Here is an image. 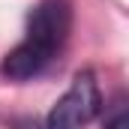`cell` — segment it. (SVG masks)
I'll list each match as a JSON object with an SVG mask.
<instances>
[{"mask_svg":"<svg viewBox=\"0 0 129 129\" xmlns=\"http://www.w3.org/2000/svg\"><path fill=\"white\" fill-rule=\"evenodd\" d=\"M102 108H105V102H102L93 69H81V72H75L69 90L48 111L45 129H84L102 114Z\"/></svg>","mask_w":129,"mask_h":129,"instance_id":"obj_1","label":"cell"},{"mask_svg":"<svg viewBox=\"0 0 129 129\" xmlns=\"http://www.w3.org/2000/svg\"><path fill=\"white\" fill-rule=\"evenodd\" d=\"M69 30H72V9H69V3L66 0H42L27 15V36H24V42H30L33 48H39L42 54H48L54 60V54L63 48Z\"/></svg>","mask_w":129,"mask_h":129,"instance_id":"obj_2","label":"cell"},{"mask_svg":"<svg viewBox=\"0 0 129 129\" xmlns=\"http://www.w3.org/2000/svg\"><path fill=\"white\" fill-rule=\"evenodd\" d=\"M51 63L48 54H42L39 48H33L30 42H18L0 63V72L9 78V81H27L33 75H39L45 66Z\"/></svg>","mask_w":129,"mask_h":129,"instance_id":"obj_3","label":"cell"},{"mask_svg":"<svg viewBox=\"0 0 129 129\" xmlns=\"http://www.w3.org/2000/svg\"><path fill=\"white\" fill-rule=\"evenodd\" d=\"M105 129H129V111H126V99H117L111 114L105 117Z\"/></svg>","mask_w":129,"mask_h":129,"instance_id":"obj_4","label":"cell"}]
</instances>
